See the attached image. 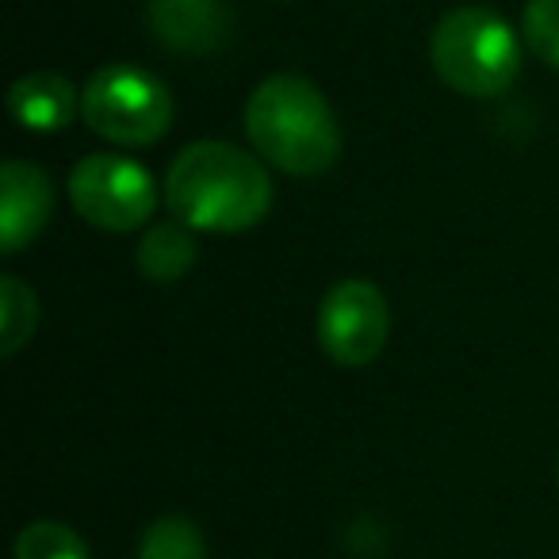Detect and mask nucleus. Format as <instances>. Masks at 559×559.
Segmentation results:
<instances>
[{
    "instance_id": "obj_1",
    "label": "nucleus",
    "mask_w": 559,
    "mask_h": 559,
    "mask_svg": "<svg viewBox=\"0 0 559 559\" xmlns=\"http://www.w3.org/2000/svg\"><path fill=\"white\" fill-rule=\"evenodd\" d=\"M165 203L192 230L241 234L272 207V180L261 157L234 142L185 146L165 173Z\"/></svg>"
},
{
    "instance_id": "obj_2",
    "label": "nucleus",
    "mask_w": 559,
    "mask_h": 559,
    "mask_svg": "<svg viewBox=\"0 0 559 559\" xmlns=\"http://www.w3.org/2000/svg\"><path fill=\"white\" fill-rule=\"evenodd\" d=\"M246 139L288 177H322L342 157V127L314 81L272 73L246 100Z\"/></svg>"
},
{
    "instance_id": "obj_3",
    "label": "nucleus",
    "mask_w": 559,
    "mask_h": 559,
    "mask_svg": "<svg viewBox=\"0 0 559 559\" xmlns=\"http://www.w3.org/2000/svg\"><path fill=\"white\" fill-rule=\"evenodd\" d=\"M437 78L464 96H498L521 73V39L498 12L460 4L437 20L429 35Z\"/></svg>"
},
{
    "instance_id": "obj_4",
    "label": "nucleus",
    "mask_w": 559,
    "mask_h": 559,
    "mask_svg": "<svg viewBox=\"0 0 559 559\" xmlns=\"http://www.w3.org/2000/svg\"><path fill=\"white\" fill-rule=\"evenodd\" d=\"M81 119L111 146H154L173 127V93L134 62H108L81 88Z\"/></svg>"
},
{
    "instance_id": "obj_5",
    "label": "nucleus",
    "mask_w": 559,
    "mask_h": 559,
    "mask_svg": "<svg viewBox=\"0 0 559 559\" xmlns=\"http://www.w3.org/2000/svg\"><path fill=\"white\" fill-rule=\"evenodd\" d=\"M70 203L85 223L108 234H131L154 218L157 188L139 162L123 154H88L70 173Z\"/></svg>"
},
{
    "instance_id": "obj_6",
    "label": "nucleus",
    "mask_w": 559,
    "mask_h": 559,
    "mask_svg": "<svg viewBox=\"0 0 559 559\" xmlns=\"http://www.w3.org/2000/svg\"><path fill=\"white\" fill-rule=\"evenodd\" d=\"M391 307L372 280H342L319 304V345L334 365L365 368L383 353Z\"/></svg>"
},
{
    "instance_id": "obj_7",
    "label": "nucleus",
    "mask_w": 559,
    "mask_h": 559,
    "mask_svg": "<svg viewBox=\"0 0 559 559\" xmlns=\"http://www.w3.org/2000/svg\"><path fill=\"white\" fill-rule=\"evenodd\" d=\"M146 27L169 55L207 58L226 47L234 16L226 0H150Z\"/></svg>"
},
{
    "instance_id": "obj_8",
    "label": "nucleus",
    "mask_w": 559,
    "mask_h": 559,
    "mask_svg": "<svg viewBox=\"0 0 559 559\" xmlns=\"http://www.w3.org/2000/svg\"><path fill=\"white\" fill-rule=\"evenodd\" d=\"M55 211V185L32 162L0 165V253L12 257L27 249Z\"/></svg>"
},
{
    "instance_id": "obj_9",
    "label": "nucleus",
    "mask_w": 559,
    "mask_h": 559,
    "mask_svg": "<svg viewBox=\"0 0 559 559\" xmlns=\"http://www.w3.org/2000/svg\"><path fill=\"white\" fill-rule=\"evenodd\" d=\"M9 116L35 134L66 131L81 116V93L62 73H24L9 88Z\"/></svg>"
},
{
    "instance_id": "obj_10",
    "label": "nucleus",
    "mask_w": 559,
    "mask_h": 559,
    "mask_svg": "<svg viewBox=\"0 0 559 559\" xmlns=\"http://www.w3.org/2000/svg\"><path fill=\"white\" fill-rule=\"evenodd\" d=\"M195 230L180 218H169V223H154L146 234H142L139 249H134V261H139V272L154 284H177L188 272L195 269Z\"/></svg>"
},
{
    "instance_id": "obj_11",
    "label": "nucleus",
    "mask_w": 559,
    "mask_h": 559,
    "mask_svg": "<svg viewBox=\"0 0 559 559\" xmlns=\"http://www.w3.org/2000/svg\"><path fill=\"white\" fill-rule=\"evenodd\" d=\"M139 559H207V536L185 513H165L146 525Z\"/></svg>"
},
{
    "instance_id": "obj_12",
    "label": "nucleus",
    "mask_w": 559,
    "mask_h": 559,
    "mask_svg": "<svg viewBox=\"0 0 559 559\" xmlns=\"http://www.w3.org/2000/svg\"><path fill=\"white\" fill-rule=\"evenodd\" d=\"M39 322V299H35L32 284H24L20 276L0 280V353L16 357L35 334Z\"/></svg>"
},
{
    "instance_id": "obj_13",
    "label": "nucleus",
    "mask_w": 559,
    "mask_h": 559,
    "mask_svg": "<svg viewBox=\"0 0 559 559\" xmlns=\"http://www.w3.org/2000/svg\"><path fill=\"white\" fill-rule=\"evenodd\" d=\"M16 559H93L85 536L62 521H32L16 536Z\"/></svg>"
},
{
    "instance_id": "obj_14",
    "label": "nucleus",
    "mask_w": 559,
    "mask_h": 559,
    "mask_svg": "<svg viewBox=\"0 0 559 559\" xmlns=\"http://www.w3.org/2000/svg\"><path fill=\"white\" fill-rule=\"evenodd\" d=\"M521 39L540 62L559 70V0H528L521 16Z\"/></svg>"
},
{
    "instance_id": "obj_15",
    "label": "nucleus",
    "mask_w": 559,
    "mask_h": 559,
    "mask_svg": "<svg viewBox=\"0 0 559 559\" xmlns=\"http://www.w3.org/2000/svg\"><path fill=\"white\" fill-rule=\"evenodd\" d=\"M556 487H559V460H556Z\"/></svg>"
}]
</instances>
